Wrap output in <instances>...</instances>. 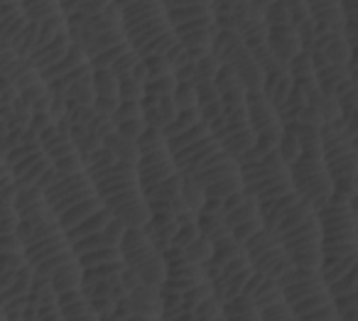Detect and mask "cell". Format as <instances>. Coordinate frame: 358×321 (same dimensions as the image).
I'll return each instance as SVG.
<instances>
[{"instance_id": "obj_9", "label": "cell", "mask_w": 358, "mask_h": 321, "mask_svg": "<svg viewBox=\"0 0 358 321\" xmlns=\"http://www.w3.org/2000/svg\"><path fill=\"white\" fill-rule=\"evenodd\" d=\"M282 299L292 311V319L302 321H338L336 299L329 292L319 267L289 265L278 280Z\"/></svg>"}, {"instance_id": "obj_31", "label": "cell", "mask_w": 358, "mask_h": 321, "mask_svg": "<svg viewBox=\"0 0 358 321\" xmlns=\"http://www.w3.org/2000/svg\"><path fill=\"white\" fill-rule=\"evenodd\" d=\"M174 86H177V79H174L172 71H162V74H155V76H148L143 84V91H148V94H155L159 99V96H169L174 91Z\"/></svg>"}, {"instance_id": "obj_25", "label": "cell", "mask_w": 358, "mask_h": 321, "mask_svg": "<svg viewBox=\"0 0 358 321\" xmlns=\"http://www.w3.org/2000/svg\"><path fill=\"white\" fill-rule=\"evenodd\" d=\"M268 47L273 52V57L280 62V64H287L302 47V40H299V32L294 25H273L268 27Z\"/></svg>"}, {"instance_id": "obj_26", "label": "cell", "mask_w": 358, "mask_h": 321, "mask_svg": "<svg viewBox=\"0 0 358 321\" xmlns=\"http://www.w3.org/2000/svg\"><path fill=\"white\" fill-rule=\"evenodd\" d=\"M317 84L324 94L341 96L356 86V79L346 64H324L322 69H317Z\"/></svg>"}, {"instance_id": "obj_11", "label": "cell", "mask_w": 358, "mask_h": 321, "mask_svg": "<svg viewBox=\"0 0 358 321\" xmlns=\"http://www.w3.org/2000/svg\"><path fill=\"white\" fill-rule=\"evenodd\" d=\"M120 257H123V267H128L130 272H135L143 285L159 287L164 282V255L155 241L150 238L145 226H125L123 236L118 243Z\"/></svg>"}, {"instance_id": "obj_27", "label": "cell", "mask_w": 358, "mask_h": 321, "mask_svg": "<svg viewBox=\"0 0 358 321\" xmlns=\"http://www.w3.org/2000/svg\"><path fill=\"white\" fill-rule=\"evenodd\" d=\"M304 8H307L309 17H312L317 25L343 32L346 20H343L341 3H338V0H304Z\"/></svg>"}, {"instance_id": "obj_22", "label": "cell", "mask_w": 358, "mask_h": 321, "mask_svg": "<svg viewBox=\"0 0 358 321\" xmlns=\"http://www.w3.org/2000/svg\"><path fill=\"white\" fill-rule=\"evenodd\" d=\"M30 280L32 270L27 265L0 272V306L6 309V319H25Z\"/></svg>"}, {"instance_id": "obj_36", "label": "cell", "mask_w": 358, "mask_h": 321, "mask_svg": "<svg viewBox=\"0 0 358 321\" xmlns=\"http://www.w3.org/2000/svg\"><path fill=\"white\" fill-rule=\"evenodd\" d=\"M214 86H216V91H219V94H224V91L238 89V86H243V84H241V79L229 69V66L221 64L219 69H216V74H214Z\"/></svg>"}, {"instance_id": "obj_24", "label": "cell", "mask_w": 358, "mask_h": 321, "mask_svg": "<svg viewBox=\"0 0 358 321\" xmlns=\"http://www.w3.org/2000/svg\"><path fill=\"white\" fill-rule=\"evenodd\" d=\"M130 301V319H162V299L159 287L152 285H135L128 292Z\"/></svg>"}, {"instance_id": "obj_28", "label": "cell", "mask_w": 358, "mask_h": 321, "mask_svg": "<svg viewBox=\"0 0 358 321\" xmlns=\"http://www.w3.org/2000/svg\"><path fill=\"white\" fill-rule=\"evenodd\" d=\"M57 299H59V311H62V319H96L94 309H91L89 304V297L84 294V290H71V292H62V294H57Z\"/></svg>"}, {"instance_id": "obj_10", "label": "cell", "mask_w": 358, "mask_h": 321, "mask_svg": "<svg viewBox=\"0 0 358 321\" xmlns=\"http://www.w3.org/2000/svg\"><path fill=\"white\" fill-rule=\"evenodd\" d=\"M268 228L275 233L278 243L282 245L289 265L319 267V262H322L319 218L317 211L304 199H297L294 204H289Z\"/></svg>"}, {"instance_id": "obj_2", "label": "cell", "mask_w": 358, "mask_h": 321, "mask_svg": "<svg viewBox=\"0 0 358 321\" xmlns=\"http://www.w3.org/2000/svg\"><path fill=\"white\" fill-rule=\"evenodd\" d=\"M15 236L25 265L52 282L57 294L81 287V265L64 228L50 211L35 184L15 182Z\"/></svg>"}, {"instance_id": "obj_40", "label": "cell", "mask_w": 358, "mask_h": 321, "mask_svg": "<svg viewBox=\"0 0 358 321\" xmlns=\"http://www.w3.org/2000/svg\"><path fill=\"white\" fill-rule=\"evenodd\" d=\"M0 319H6V309L3 306H0Z\"/></svg>"}, {"instance_id": "obj_16", "label": "cell", "mask_w": 358, "mask_h": 321, "mask_svg": "<svg viewBox=\"0 0 358 321\" xmlns=\"http://www.w3.org/2000/svg\"><path fill=\"white\" fill-rule=\"evenodd\" d=\"M241 250H243L245 260L250 262L255 272L265 277H273V280H280V277L287 272L289 260L285 255L282 245L278 243L275 233L270 231L265 223L255 226L253 231H248L243 238H241Z\"/></svg>"}, {"instance_id": "obj_4", "label": "cell", "mask_w": 358, "mask_h": 321, "mask_svg": "<svg viewBox=\"0 0 358 321\" xmlns=\"http://www.w3.org/2000/svg\"><path fill=\"white\" fill-rule=\"evenodd\" d=\"M66 20V32L84 50L94 69H110L125 76L138 55L120 25V15L110 0H57Z\"/></svg>"}, {"instance_id": "obj_6", "label": "cell", "mask_w": 358, "mask_h": 321, "mask_svg": "<svg viewBox=\"0 0 358 321\" xmlns=\"http://www.w3.org/2000/svg\"><path fill=\"white\" fill-rule=\"evenodd\" d=\"M84 167L96 197L110 216L118 218L123 226H148L150 208L133 159L118 157L113 150L101 145L84 159Z\"/></svg>"}, {"instance_id": "obj_14", "label": "cell", "mask_w": 358, "mask_h": 321, "mask_svg": "<svg viewBox=\"0 0 358 321\" xmlns=\"http://www.w3.org/2000/svg\"><path fill=\"white\" fill-rule=\"evenodd\" d=\"M0 81L10 86L17 96H22V101H27L35 110L50 113L55 96L50 94V89L40 79L35 66L25 57L17 55L13 47H8L3 40H0Z\"/></svg>"}, {"instance_id": "obj_35", "label": "cell", "mask_w": 358, "mask_h": 321, "mask_svg": "<svg viewBox=\"0 0 358 321\" xmlns=\"http://www.w3.org/2000/svg\"><path fill=\"white\" fill-rule=\"evenodd\" d=\"M145 118L143 115H138V118H130V120H123V123H118V125H113L115 128V133L120 135V138H125V140H130V143H135L138 140V135L145 130Z\"/></svg>"}, {"instance_id": "obj_30", "label": "cell", "mask_w": 358, "mask_h": 321, "mask_svg": "<svg viewBox=\"0 0 358 321\" xmlns=\"http://www.w3.org/2000/svg\"><path fill=\"white\" fill-rule=\"evenodd\" d=\"M319 52L327 57L329 64H346V62L353 57V42H348L343 32H336V35L327 42V47Z\"/></svg>"}, {"instance_id": "obj_34", "label": "cell", "mask_w": 358, "mask_h": 321, "mask_svg": "<svg viewBox=\"0 0 358 321\" xmlns=\"http://www.w3.org/2000/svg\"><path fill=\"white\" fill-rule=\"evenodd\" d=\"M172 99L177 104L179 110L185 108H196V91H194V84L192 81H177L172 91Z\"/></svg>"}, {"instance_id": "obj_39", "label": "cell", "mask_w": 358, "mask_h": 321, "mask_svg": "<svg viewBox=\"0 0 358 321\" xmlns=\"http://www.w3.org/2000/svg\"><path fill=\"white\" fill-rule=\"evenodd\" d=\"M250 3V8H253V10H258V13H263L265 8L270 6V3H273V0H248Z\"/></svg>"}, {"instance_id": "obj_3", "label": "cell", "mask_w": 358, "mask_h": 321, "mask_svg": "<svg viewBox=\"0 0 358 321\" xmlns=\"http://www.w3.org/2000/svg\"><path fill=\"white\" fill-rule=\"evenodd\" d=\"M179 174L201 189L206 199H219L241 192V164L231 157L214 133L199 118V108L179 110L177 118L162 128Z\"/></svg>"}, {"instance_id": "obj_32", "label": "cell", "mask_w": 358, "mask_h": 321, "mask_svg": "<svg viewBox=\"0 0 358 321\" xmlns=\"http://www.w3.org/2000/svg\"><path fill=\"white\" fill-rule=\"evenodd\" d=\"M192 319H204V321H216L224 319V304L216 294H209L206 299H201L192 311Z\"/></svg>"}, {"instance_id": "obj_8", "label": "cell", "mask_w": 358, "mask_h": 321, "mask_svg": "<svg viewBox=\"0 0 358 321\" xmlns=\"http://www.w3.org/2000/svg\"><path fill=\"white\" fill-rule=\"evenodd\" d=\"M120 15V25L128 37L130 47L145 59L150 55H162L174 66L189 62L187 50L179 45L169 27L167 13H164L162 0H110Z\"/></svg>"}, {"instance_id": "obj_1", "label": "cell", "mask_w": 358, "mask_h": 321, "mask_svg": "<svg viewBox=\"0 0 358 321\" xmlns=\"http://www.w3.org/2000/svg\"><path fill=\"white\" fill-rule=\"evenodd\" d=\"M15 182L35 184L64 228L84 277H110L123 270L118 245L106 238L110 213L96 197L86 169L59 172L50 164L35 130H17L3 150Z\"/></svg>"}, {"instance_id": "obj_5", "label": "cell", "mask_w": 358, "mask_h": 321, "mask_svg": "<svg viewBox=\"0 0 358 321\" xmlns=\"http://www.w3.org/2000/svg\"><path fill=\"white\" fill-rule=\"evenodd\" d=\"M322 272L334 299L358 297V216L356 201L329 199L317 208Z\"/></svg>"}, {"instance_id": "obj_23", "label": "cell", "mask_w": 358, "mask_h": 321, "mask_svg": "<svg viewBox=\"0 0 358 321\" xmlns=\"http://www.w3.org/2000/svg\"><path fill=\"white\" fill-rule=\"evenodd\" d=\"M25 319H52L62 321L59 311V299H57V292L52 287V282L42 275L32 272L30 280V292H27V311Z\"/></svg>"}, {"instance_id": "obj_17", "label": "cell", "mask_w": 358, "mask_h": 321, "mask_svg": "<svg viewBox=\"0 0 358 321\" xmlns=\"http://www.w3.org/2000/svg\"><path fill=\"white\" fill-rule=\"evenodd\" d=\"M206 128L219 138V143L224 145L226 152L236 159H241L258 143V135L253 133V128L248 123V115H245V104L224 106V110L219 115L206 120Z\"/></svg>"}, {"instance_id": "obj_21", "label": "cell", "mask_w": 358, "mask_h": 321, "mask_svg": "<svg viewBox=\"0 0 358 321\" xmlns=\"http://www.w3.org/2000/svg\"><path fill=\"white\" fill-rule=\"evenodd\" d=\"M245 115L258 138L278 143L282 135V118L278 106L265 96V91H245Z\"/></svg>"}, {"instance_id": "obj_13", "label": "cell", "mask_w": 358, "mask_h": 321, "mask_svg": "<svg viewBox=\"0 0 358 321\" xmlns=\"http://www.w3.org/2000/svg\"><path fill=\"white\" fill-rule=\"evenodd\" d=\"M289 179L297 194L317 211L331 199L334 182L329 177L327 167L322 159V143L309 145V148H299V155L287 164Z\"/></svg>"}, {"instance_id": "obj_12", "label": "cell", "mask_w": 358, "mask_h": 321, "mask_svg": "<svg viewBox=\"0 0 358 321\" xmlns=\"http://www.w3.org/2000/svg\"><path fill=\"white\" fill-rule=\"evenodd\" d=\"M322 159L329 177L334 184L356 182L358 172V150H356V133L348 130L343 118L327 120L322 125Z\"/></svg>"}, {"instance_id": "obj_7", "label": "cell", "mask_w": 358, "mask_h": 321, "mask_svg": "<svg viewBox=\"0 0 358 321\" xmlns=\"http://www.w3.org/2000/svg\"><path fill=\"white\" fill-rule=\"evenodd\" d=\"M135 169L143 197L148 201L150 213H179L189 211L182 201V182L169 148L164 143L162 128L145 125V130L135 140Z\"/></svg>"}, {"instance_id": "obj_37", "label": "cell", "mask_w": 358, "mask_h": 321, "mask_svg": "<svg viewBox=\"0 0 358 321\" xmlns=\"http://www.w3.org/2000/svg\"><path fill=\"white\" fill-rule=\"evenodd\" d=\"M157 110H159V118H162V128L177 118L179 108H177V104H174L172 94H169V96H159V99H157Z\"/></svg>"}, {"instance_id": "obj_33", "label": "cell", "mask_w": 358, "mask_h": 321, "mask_svg": "<svg viewBox=\"0 0 358 321\" xmlns=\"http://www.w3.org/2000/svg\"><path fill=\"white\" fill-rule=\"evenodd\" d=\"M182 252H185L189 260L194 262H201V265H206L211 257V241L204 236V233H199V236L194 238V241L189 243L187 248H182Z\"/></svg>"}, {"instance_id": "obj_18", "label": "cell", "mask_w": 358, "mask_h": 321, "mask_svg": "<svg viewBox=\"0 0 358 321\" xmlns=\"http://www.w3.org/2000/svg\"><path fill=\"white\" fill-rule=\"evenodd\" d=\"M164 265H167V272H164V282L159 285V292H167V294H182L189 287L199 285V282L209 280L206 275V267L201 262H194L179 250V248H164Z\"/></svg>"}, {"instance_id": "obj_15", "label": "cell", "mask_w": 358, "mask_h": 321, "mask_svg": "<svg viewBox=\"0 0 358 321\" xmlns=\"http://www.w3.org/2000/svg\"><path fill=\"white\" fill-rule=\"evenodd\" d=\"M211 55H216V59L224 66H229L236 76L241 79L245 91H263L265 84V71L258 64L253 55L248 52V47L243 45L241 35L229 27H216L214 40H211Z\"/></svg>"}, {"instance_id": "obj_29", "label": "cell", "mask_w": 358, "mask_h": 321, "mask_svg": "<svg viewBox=\"0 0 358 321\" xmlns=\"http://www.w3.org/2000/svg\"><path fill=\"white\" fill-rule=\"evenodd\" d=\"M224 304V319H250V321H258L260 319V311L258 306L253 304V299H250L248 294H234L231 299L221 301Z\"/></svg>"}, {"instance_id": "obj_19", "label": "cell", "mask_w": 358, "mask_h": 321, "mask_svg": "<svg viewBox=\"0 0 358 321\" xmlns=\"http://www.w3.org/2000/svg\"><path fill=\"white\" fill-rule=\"evenodd\" d=\"M243 294H248L250 299H253V304L258 306L260 319L292 321V311L287 309L278 280H273V277H265L253 270V275H250L248 282L243 285Z\"/></svg>"}, {"instance_id": "obj_20", "label": "cell", "mask_w": 358, "mask_h": 321, "mask_svg": "<svg viewBox=\"0 0 358 321\" xmlns=\"http://www.w3.org/2000/svg\"><path fill=\"white\" fill-rule=\"evenodd\" d=\"M15 177L8 167L6 155L0 152V255L20 252V243L15 236Z\"/></svg>"}, {"instance_id": "obj_38", "label": "cell", "mask_w": 358, "mask_h": 321, "mask_svg": "<svg viewBox=\"0 0 358 321\" xmlns=\"http://www.w3.org/2000/svg\"><path fill=\"white\" fill-rule=\"evenodd\" d=\"M282 3L289 8V13H292V25L294 27L309 20V13H307V8H304V0H282Z\"/></svg>"}]
</instances>
